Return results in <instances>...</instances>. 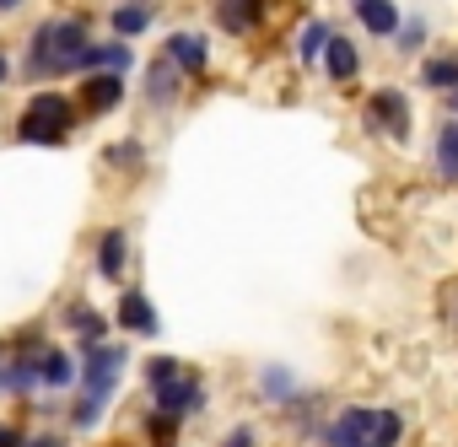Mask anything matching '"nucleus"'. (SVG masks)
<instances>
[{
	"mask_svg": "<svg viewBox=\"0 0 458 447\" xmlns=\"http://www.w3.org/2000/svg\"><path fill=\"white\" fill-rule=\"evenodd\" d=\"M361 130L372 135V140H383V146H394V151H404L410 140H415V130H420V114H415V92L410 87H399V81H383V87H372L367 97H361Z\"/></svg>",
	"mask_w": 458,
	"mask_h": 447,
	"instance_id": "obj_1",
	"label": "nucleus"
},
{
	"mask_svg": "<svg viewBox=\"0 0 458 447\" xmlns=\"http://www.w3.org/2000/svg\"><path fill=\"white\" fill-rule=\"evenodd\" d=\"M92 44H87V22H44L38 33H33V60H28V71L33 76H76V65H81V55H87Z\"/></svg>",
	"mask_w": 458,
	"mask_h": 447,
	"instance_id": "obj_2",
	"label": "nucleus"
},
{
	"mask_svg": "<svg viewBox=\"0 0 458 447\" xmlns=\"http://www.w3.org/2000/svg\"><path fill=\"white\" fill-rule=\"evenodd\" d=\"M71 124H76L71 97H60V92H38V97L28 103V114H22L17 135H22V140H33V146H60V140L71 135Z\"/></svg>",
	"mask_w": 458,
	"mask_h": 447,
	"instance_id": "obj_3",
	"label": "nucleus"
},
{
	"mask_svg": "<svg viewBox=\"0 0 458 447\" xmlns=\"http://www.w3.org/2000/svg\"><path fill=\"white\" fill-rule=\"evenodd\" d=\"M372 431H377V404L351 399V404L329 409V426H324L318 447H372Z\"/></svg>",
	"mask_w": 458,
	"mask_h": 447,
	"instance_id": "obj_4",
	"label": "nucleus"
},
{
	"mask_svg": "<svg viewBox=\"0 0 458 447\" xmlns=\"http://www.w3.org/2000/svg\"><path fill=\"white\" fill-rule=\"evenodd\" d=\"M426 173L442 189H458V119L437 114V124L426 130Z\"/></svg>",
	"mask_w": 458,
	"mask_h": 447,
	"instance_id": "obj_5",
	"label": "nucleus"
},
{
	"mask_svg": "<svg viewBox=\"0 0 458 447\" xmlns=\"http://www.w3.org/2000/svg\"><path fill=\"white\" fill-rule=\"evenodd\" d=\"M351 22L361 28V38L394 44L399 28H404V6H399V0H351Z\"/></svg>",
	"mask_w": 458,
	"mask_h": 447,
	"instance_id": "obj_6",
	"label": "nucleus"
},
{
	"mask_svg": "<svg viewBox=\"0 0 458 447\" xmlns=\"http://www.w3.org/2000/svg\"><path fill=\"white\" fill-rule=\"evenodd\" d=\"M119 372H124V345H98V350H87V377H81L87 399H92V404H108L114 388H119Z\"/></svg>",
	"mask_w": 458,
	"mask_h": 447,
	"instance_id": "obj_7",
	"label": "nucleus"
},
{
	"mask_svg": "<svg viewBox=\"0 0 458 447\" xmlns=\"http://www.w3.org/2000/svg\"><path fill=\"white\" fill-rule=\"evenodd\" d=\"M388 49H394V60H404V65H420V60L437 49V22H431V12H426V6L404 12V28H399V38H394Z\"/></svg>",
	"mask_w": 458,
	"mask_h": 447,
	"instance_id": "obj_8",
	"label": "nucleus"
},
{
	"mask_svg": "<svg viewBox=\"0 0 458 447\" xmlns=\"http://www.w3.org/2000/svg\"><path fill=\"white\" fill-rule=\"evenodd\" d=\"M151 399H157L162 415H178V420H183V415H199V409H205V383H199V372L183 367L178 377H167L162 388H151Z\"/></svg>",
	"mask_w": 458,
	"mask_h": 447,
	"instance_id": "obj_9",
	"label": "nucleus"
},
{
	"mask_svg": "<svg viewBox=\"0 0 458 447\" xmlns=\"http://www.w3.org/2000/svg\"><path fill=\"white\" fill-rule=\"evenodd\" d=\"M415 92H426V97H453L458 92V49H431L420 65H415Z\"/></svg>",
	"mask_w": 458,
	"mask_h": 447,
	"instance_id": "obj_10",
	"label": "nucleus"
},
{
	"mask_svg": "<svg viewBox=\"0 0 458 447\" xmlns=\"http://www.w3.org/2000/svg\"><path fill=\"white\" fill-rule=\"evenodd\" d=\"M318 71H324V81H329V87H340V92H345V87H356V81H361L367 55H361V44H356L351 33H335V44H329V55H324V65H318Z\"/></svg>",
	"mask_w": 458,
	"mask_h": 447,
	"instance_id": "obj_11",
	"label": "nucleus"
},
{
	"mask_svg": "<svg viewBox=\"0 0 458 447\" xmlns=\"http://www.w3.org/2000/svg\"><path fill=\"white\" fill-rule=\"evenodd\" d=\"M335 22L329 17H308L302 28H297V38H292V55H297V65L302 71H318L324 65V55H329V44H335Z\"/></svg>",
	"mask_w": 458,
	"mask_h": 447,
	"instance_id": "obj_12",
	"label": "nucleus"
},
{
	"mask_svg": "<svg viewBox=\"0 0 458 447\" xmlns=\"http://www.w3.org/2000/svg\"><path fill=\"white\" fill-rule=\"evenodd\" d=\"M254 388H259V399H265L270 409H292V404L308 393V388H302V377H297L286 361H270V367H259V383H254Z\"/></svg>",
	"mask_w": 458,
	"mask_h": 447,
	"instance_id": "obj_13",
	"label": "nucleus"
},
{
	"mask_svg": "<svg viewBox=\"0 0 458 447\" xmlns=\"http://www.w3.org/2000/svg\"><path fill=\"white\" fill-rule=\"evenodd\" d=\"M183 76H205V65H210V38L205 33H167V49H162Z\"/></svg>",
	"mask_w": 458,
	"mask_h": 447,
	"instance_id": "obj_14",
	"label": "nucleus"
},
{
	"mask_svg": "<svg viewBox=\"0 0 458 447\" xmlns=\"http://www.w3.org/2000/svg\"><path fill=\"white\" fill-rule=\"evenodd\" d=\"M265 22V0H216V28L233 33V38H249L259 33Z\"/></svg>",
	"mask_w": 458,
	"mask_h": 447,
	"instance_id": "obj_15",
	"label": "nucleus"
},
{
	"mask_svg": "<svg viewBox=\"0 0 458 447\" xmlns=\"http://www.w3.org/2000/svg\"><path fill=\"white\" fill-rule=\"evenodd\" d=\"M119 329H130V334H162V318L146 302V291H124L119 297Z\"/></svg>",
	"mask_w": 458,
	"mask_h": 447,
	"instance_id": "obj_16",
	"label": "nucleus"
},
{
	"mask_svg": "<svg viewBox=\"0 0 458 447\" xmlns=\"http://www.w3.org/2000/svg\"><path fill=\"white\" fill-rule=\"evenodd\" d=\"M130 65H135L130 44H92V49L81 55V65H76V71H98V76H124Z\"/></svg>",
	"mask_w": 458,
	"mask_h": 447,
	"instance_id": "obj_17",
	"label": "nucleus"
},
{
	"mask_svg": "<svg viewBox=\"0 0 458 447\" xmlns=\"http://www.w3.org/2000/svg\"><path fill=\"white\" fill-rule=\"evenodd\" d=\"M81 103H87L92 114H114V108L124 103V76H87V81H81Z\"/></svg>",
	"mask_w": 458,
	"mask_h": 447,
	"instance_id": "obj_18",
	"label": "nucleus"
},
{
	"mask_svg": "<svg viewBox=\"0 0 458 447\" xmlns=\"http://www.w3.org/2000/svg\"><path fill=\"white\" fill-rule=\"evenodd\" d=\"M178 81H183V71L162 55L151 71H146V97L157 103V108H173V97H178Z\"/></svg>",
	"mask_w": 458,
	"mask_h": 447,
	"instance_id": "obj_19",
	"label": "nucleus"
},
{
	"mask_svg": "<svg viewBox=\"0 0 458 447\" xmlns=\"http://www.w3.org/2000/svg\"><path fill=\"white\" fill-rule=\"evenodd\" d=\"M124 259H130V238H124L119 227H108V232L98 238V275H103V281H119V275H124Z\"/></svg>",
	"mask_w": 458,
	"mask_h": 447,
	"instance_id": "obj_20",
	"label": "nucleus"
},
{
	"mask_svg": "<svg viewBox=\"0 0 458 447\" xmlns=\"http://www.w3.org/2000/svg\"><path fill=\"white\" fill-rule=\"evenodd\" d=\"M404 436H410V409H404V404H377L372 447H404Z\"/></svg>",
	"mask_w": 458,
	"mask_h": 447,
	"instance_id": "obj_21",
	"label": "nucleus"
},
{
	"mask_svg": "<svg viewBox=\"0 0 458 447\" xmlns=\"http://www.w3.org/2000/svg\"><path fill=\"white\" fill-rule=\"evenodd\" d=\"M146 28H151V6H146V0H130V6L114 12V33H119V44L135 38V33H146Z\"/></svg>",
	"mask_w": 458,
	"mask_h": 447,
	"instance_id": "obj_22",
	"label": "nucleus"
},
{
	"mask_svg": "<svg viewBox=\"0 0 458 447\" xmlns=\"http://www.w3.org/2000/svg\"><path fill=\"white\" fill-rule=\"evenodd\" d=\"M38 372H44L49 388H71V383H76V361H71L65 350H49V356L38 361Z\"/></svg>",
	"mask_w": 458,
	"mask_h": 447,
	"instance_id": "obj_23",
	"label": "nucleus"
},
{
	"mask_svg": "<svg viewBox=\"0 0 458 447\" xmlns=\"http://www.w3.org/2000/svg\"><path fill=\"white\" fill-rule=\"evenodd\" d=\"M71 324L81 329V345H87V350H98V345H103V334H108V324H103L92 308H71Z\"/></svg>",
	"mask_w": 458,
	"mask_h": 447,
	"instance_id": "obj_24",
	"label": "nucleus"
},
{
	"mask_svg": "<svg viewBox=\"0 0 458 447\" xmlns=\"http://www.w3.org/2000/svg\"><path fill=\"white\" fill-rule=\"evenodd\" d=\"M178 431H183V420H178V415H162V409H151V415H146V436H151L157 447H173V436H178Z\"/></svg>",
	"mask_w": 458,
	"mask_h": 447,
	"instance_id": "obj_25",
	"label": "nucleus"
},
{
	"mask_svg": "<svg viewBox=\"0 0 458 447\" xmlns=\"http://www.w3.org/2000/svg\"><path fill=\"white\" fill-rule=\"evenodd\" d=\"M178 372H183V361H178V356H151V361H146V383H151V388H162V383H167V377H178Z\"/></svg>",
	"mask_w": 458,
	"mask_h": 447,
	"instance_id": "obj_26",
	"label": "nucleus"
},
{
	"mask_svg": "<svg viewBox=\"0 0 458 447\" xmlns=\"http://www.w3.org/2000/svg\"><path fill=\"white\" fill-rule=\"evenodd\" d=\"M216 447H259V426H249V420H238L233 431H226Z\"/></svg>",
	"mask_w": 458,
	"mask_h": 447,
	"instance_id": "obj_27",
	"label": "nucleus"
},
{
	"mask_svg": "<svg viewBox=\"0 0 458 447\" xmlns=\"http://www.w3.org/2000/svg\"><path fill=\"white\" fill-rule=\"evenodd\" d=\"M108 162H114V167H140V140H124V146H108Z\"/></svg>",
	"mask_w": 458,
	"mask_h": 447,
	"instance_id": "obj_28",
	"label": "nucleus"
},
{
	"mask_svg": "<svg viewBox=\"0 0 458 447\" xmlns=\"http://www.w3.org/2000/svg\"><path fill=\"white\" fill-rule=\"evenodd\" d=\"M442 318H447V329H458V286L442 291Z\"/></svg>",
	"mask_w": 458,
	"mask_h": 447,
	"instance_id": "obj_29",
	"label": "nucleus"
},
{
	"mask_svg": "<svg viewBox=\"0 0 458 447\" xmlns=\"http://www.w3.org/2000/svg\"><path fill=\"white\" fill-rule=\"evenodd\" d=\"M0 447H28V442H22V436H17L12 426H0Z\"/></svg>",
	"mask_w": 458,
	"mask_h": 447,
	"instance_id": "obj_30",
	"label": "nucleus"
},
{
	"mask_svg": "<svg viewBox=\"0 0 458 447\" xmlns=\"http://www.w3.org/2000/svg\"><path fill=\"white\" fill-rule=\"evenodd\" d=\"M28 447H65V442H60V436H33Z\"/></svg>",
	"mask_w": 458,
	"mask_h": 447,
	"instance_id": "obj_31",
	"label": "nucleus"
},
{
	"mask_svg": "<svg viewBox=\"0 0 458 447\" xmlns=\"http://www.w3.org/2000/svg\"><path fill=\"white\" fill-rule=\"evenodd\" d=\"M22 6V0H0V12H17Z\"/></svg>",
	"mask_w": 458,
	"mask_h": 447,
	"instance_id": "obj_32",
	"label": "nucleus"
},
{
	"mask_svg": "<svg viewBox=\"0 0 458 447\" xmlns=\"http://www.w3.org/2000/svg\"><path fill=\"white\" fill-rule=\"evenodd\" d=\"M0 81H6V55H0Z\"/></svg>",
	"mask_w": 458,
	"mask_h": 447,
	"instance_id": "obj_33",
	"label": "nucleus"
}]
</instances>
